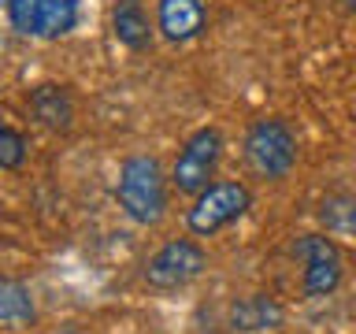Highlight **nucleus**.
Segmentation results:
<instances>
[{"instance_id":"obj_1","label":"nucleus","mask_w":356,"mask_h":334,"mask_svg":"<svg viewBox=\"0 0 356 334\" xmlns=\"http://www.w3.org/2000/svg\"><path fill=\"white\" fill-rule=\"evenodd\" d=\"M115 197L134 223H141V227L160 223L163 212H167V182H163L160 164H156L152 156H130V160L119 167Z\"/></svg>"},{"instance_id":"obj_2","label":"nucleus","mask_w":356,"mask_h":334,"mask_svg":"<svg viewBox=\"0 0 356 334\" xmlns=\"http://www.w3.org/2000/svg\"><path fill=\"white\" fill-rule=\"evenodd\" d=\"M249 205H252V193L241 182H216V186H204L197 193L193 208L186 212V223L200 238H211L216 230L230 227L234 219H241L249 212Z\"/></svg>"},{"instance_id":"obj_3","label":"nucleus","mask_w":356,"mask_h":334,"mask_svg":"<svg viewBox=\"0 0 356 334\" xmlns=\"http://www.w3.org/2000/svg\"><path fill=\"white\" fill-rule=\"evenodd\" d=\"M245 156L264 178H282L297 164V138L282 119H260L245 138Z\"/></svg>"},{"instance_id":"obj_4","label":"nucleus","mask_w":356,"mask_h":334,"mask_svg":"<svg viewBox=\"0 0 356 334\" xmlns=\"http://www.w3.org/2000/svg\"><path fill=\"white\" fill-rule=\"evenodd\" d=\"M8 19L26 38H63L78 22V0H8Z\"/></svg>"},{"instance_id":"obj_5","label":"nucleus","mask_w":356,"mask_h":334,"mask_svg":"<svg viewBox=\"0 0 356 334\" xmlns=\"http://www.w3.org/2000/svg\"><path fill=\"white\" fill-rule=\"evenodd\" d=\"M219 149H222V138L219 130H197L193 138L182 145L175 160V171H171V182L178 193H200L204 186H211L208 178L216 175V164H219Z\"/></svg>"},{"instance_id":"obj_6","label":"nucleus","mask_w":356,"mask_h":334,"mask_svg":"<svg viewBox=\"0 0 356 334\" xmlns=\"http://www.w3.org/2000/svg\"><path fill=\"white\" fill-rule=\"evenodd\" d=\"M204 264H208V256L197 241H186V238L167 241L149 260L145 278H149V286H156V289H178V286L193 283V278L204 271Z\"/></svg>"},{"instance_id":"obj_7","label":"nucleus","mask_w":356,"mask_h":334,"mask_svg":"<svg viewBox=\"0 0 356 334\" xmlns=\"http://www.w3.org/2000/svg\"><path fill=\"white\" fill-rule=\"evenodd\" d=\"M293 253L305 260V297H327L341 283V253L323 234H305Z\"/></svg>"},{"instance_id":"obj_8","label":"nucleus","mask_w":356,"mask_h":334,"mask_svg":"<svg viewBox=\"0 0 356 334\" xmlns=\"http://www.w3.org/2000/svg\"><path fill=\"white\" fill-rule=\"evenodd\" d=\"M160 30L167 41H189L204 30L200 0H160Z\"/></svg>"},{"instance_id":"obj_9","label":"nucleus","mask_w":356,"mask_h":334,"mask_svg":"<svg viewBox=\"0 0 356 334\" xmlns=\"http://www.w3.org/2000/svg\"><path fill=\"white\" fill-rule=\"evenodd\" d=\"M111 26H115V38L127 49H145L149 45V19H145L138 0H119L115 15H111Z\"/></svg>"},{"instance_id":"obj_10","label":"nucleus","mask_w":356,"mask_h":334,"mask_svg":"<svg viewBox=\"0 0 356 334\" xmlns=\"http://www.w3.org/2000/svg\"><path fill=\"white\" fill-rule=\"evenodd\" d=\"M30 108H33V116H38L44 127H52V130H63L67 122H71V97L63 93L60 86H41V89H33V97H30Z\"/></svg>"},{"instance_id":"obj_11","label":"nucleus","mask_w":356,"mask_h":334,"mask_svg":"<svg viewBox=\"0 0 356 334\" xmlns=\"http://www.w3.org/2000/svg\"><path fill=\"white\" fill-rule=\"evenodd\" d=\"M33 319V297L22 283L0 278V323H30Z\"/></svg>"},{"instance_id":"obj_12","label":"nucleus","mask_w":356,"mask_h":334,"mask_svg":"<svg viewBox=\"0 0 356 334\" xmlns=\"http://www.w3.org/2000/svg\"><path fill=\"white\" fill-rule=\"evenodd\" d=\"M278 319H282V312L264 297H249L234 308V327L238 331H264V327H275Z\"/></svg>"},{"instance_id":"obj_13","label":"nucleus","mask_w":356,"mask_h":334,"mask_svg":"<svg viewBox=\"0 0 356 334\" xmlns=\"http://www.w3.org/2000/svg\"><path fill=\"white\" fill-rule=\"evenodd\" d=\"M22 160H26V138L11 127H0V167L8 171V167H19Z\"/></svg>"}]
</instances>
